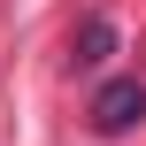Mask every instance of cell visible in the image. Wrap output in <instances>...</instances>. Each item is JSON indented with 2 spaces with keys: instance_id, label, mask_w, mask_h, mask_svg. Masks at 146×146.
I'll use <instances>...</instances> for the list:
<instances>
[{
  "instance_id": "cell-1",
  "label": "cell",
  "mask_w": 146,
  "mask_h": 146,
  "mask_svg": "<svg viewBox=\"0 0 146 146\" xmlns=\"http://www.w3.org/2000/svg\"><path fill=\"white\" fill-rule=\"evenodd\" d=\"M139 115H146V85H139V77H115V85H100V92H92V123H100L108 139H115V131H131Z\"/></svg>"
},
{
  "instance_id": "cell-2",
  "label": "cell",
  "mask_w": 146,
  "mask_h": 146,
  "mask_svg": "<svg viewBox=\"0 0 146 146\" xmlns=\"http://www.w3.org/2000/svg\"><path fill=\"white\" fill-rule=\"evenodd\" d=\"M108 54H115V23L92 8V15H85V31H77V69H100Z\"/></svg>"
}]
</instances>
